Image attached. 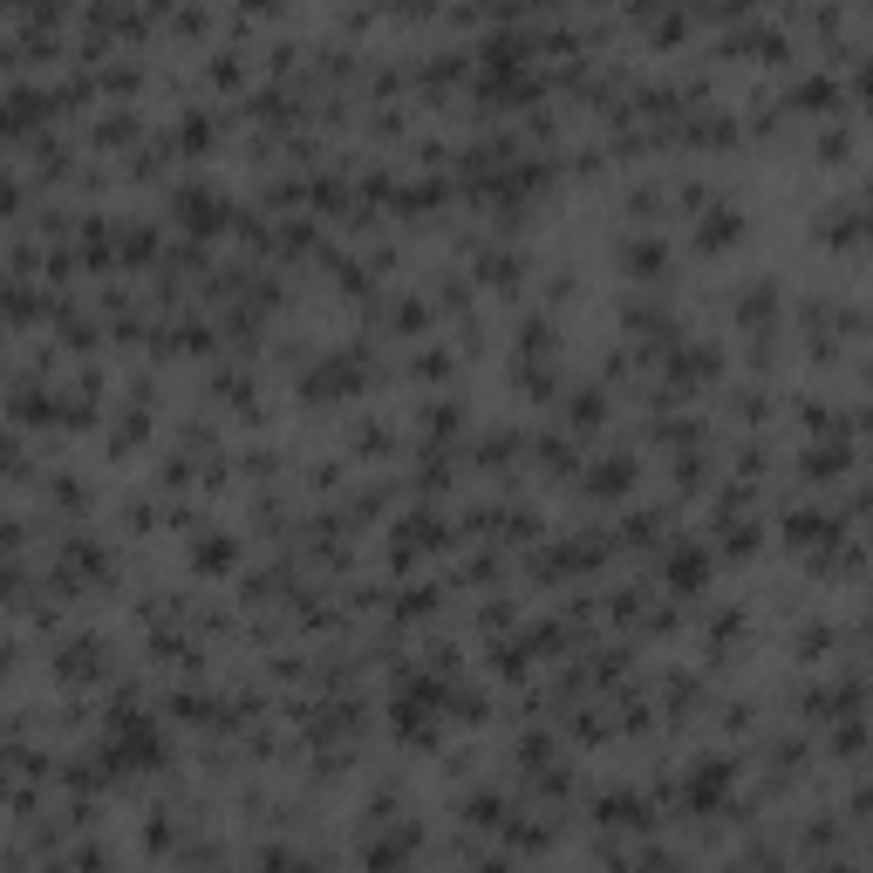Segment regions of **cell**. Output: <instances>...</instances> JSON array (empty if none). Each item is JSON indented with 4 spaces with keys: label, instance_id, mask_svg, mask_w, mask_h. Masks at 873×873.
<instances>
[{
    "label": "cell",
    "instance_id": "1",
    "mask_svg": "<svg viewBox=\"0 0 873 873\" xmlns=\"http://www.w3.org/2000/svg\"><path fill=\"white\" fill-rule=\"evenodd\" d=\"M444 710H451V683H437V676H417V683H403V689H396L389 730H396L403 744H437V730H444Z\"/></svg>",
    "mask_w": 873,
    "mask_h": 873
},
{
    "label": "cell",
    "instance_id": "2",
    "mask_svg": "<svg viewBox=\"0 0 873 873\" xmlns=\"http://www.w3.org/2000/svg\"><path fill=\"white\" fill-rule=\"evenodd\" d=\"M785 539H792L798 553H812L819 560V573L833 567L839 539H846V526H839L833 512H812V505H798V512H785Z\"/></svg>",
    "mask_w": 873,
    "mask_h": 873
},
{
    "label": "cell",
    "instance_id": "3",
    "mask_svg": "<svg viewBox=\"0 0 873 873\" xmlns=\"http://www.w3.org/2000/svg\"><path fill=\"white\" fill-rule=\"evenodd\" d=\"M730 785H737V764L723 758V751H710V758H696V771H689V785H683L689 812H717L723 798H730Z\"/></svg>",
    "mask_w": 873,
    "mask_h": 873
},
{
    "label": "cell",
    "instance_id": "4",
    "mask_svg": "<svg viewBox=\"0 0 873 873\" xmlns=\"http://www.w3.org/2000/svg\"><path fill=\"white\" fill-rule=\"evenodd\" d=\"M178 219H185V232H198V239H212V232L232 226V205L219 198L212 185H185L178 191Z\"/></svg>",
    "mask_w": 873,
    "mask_h": 873
},
{
    "label": "cell",
    "instance_id": "5",
    "mask_svg": "<svg viewBox=\"0 0 873 873\" xmlns=\"http://www.w3.org/2000/svg\"><path fill=\"white\" fill-rule=\"evenodd\" d=\"M662 580H669L676 594L710 587V546H703V539H676V546H669V560H662Z\"/></svg>",
    "mask_w": 873,
    "mask_h": 873
},
{
    "label": "cell",
    "instance_id": "6",
    "mask_svg": "<svg viewBox=\"0 0 873 873\" xmlns=\"http://www.w3.org/2000/svg\"><path fill=\"white\" fill-rule=\"evenodd\" d=\"M355 376H362V362H355V355L314 362V369H307V403H321V396H348V389H355Z\"/></svg>",
    "mask_w": 873,
    "mask_h": 873
},
{
    "label": "cell",
    "instance_id": "7",
    "mask_svg": "<svg viewBox=\"0 0 873 873\" xmlns=\"http://www.w3.org/2000/svg\"><path fill=\"white\" fill-rule=\"evenodd\" d=\"M737 239H744V212H737V205H710L703 226H696V246H703V253H730Z\"/></svg>",
    "mask_w": 873,
    "mask_h": 873
},
{
    "label": "cell",
    "instance_id": "8",
    "mask_svg": "<svg viewBox=\"0 0 873 873\" xmlns=\"http://www.w3.org/2000/svg\"><path fill=\"white\" fill-rule=\"evenodd\" d=\"M669 376L683 382V389H689V382H717L723 376V355H717V348H703V342H689V348L669 355Z\"/></svg>",
    "mask_w": 873,
    "mask_h": 873
},
{
    "label": "cell",
    "instance_id": "9",
    "mask_svg": "<svg viewBox=\"0 0 873 873\" xmlns=\"http://www.w3.org/2000/svg\"><path fill=\"white\" fill-rule=\"evenodd\" d=\"M812 239H826V246H860V205L846 198V205H826L819 219H812Z\"/></svg>",
    "mask_w": 873,
    "mask_h": 873
},
{
    "label": "cell",
    "instance_id": "10",
    "mask_svg": "<svg viewBox=\"0 0 873 873\" xmlns=\"http://www.w3.org/2000/svg\"><path fill=\"white\" fill-rule=\"evenodd\" d=\"M792 103H798L805 116H839V110H846V89H839L833 76H805V82L792 89Z\"/></svg>",
    "mask_w": 873,
    "mask_h": 873
},
{
    "label": "cell",
    "instance_id": "11",
    "mask_svg": "<svg viewBox=\"0 0 873 873\" xmlns=\"http://www.w3.org/2000/svg\"><path fill=\"white\" fill-rule=\"evenodd\" d=\"M232 560H239V539H232V532H198V539H191V567L198 573H232Z\"/></svg>",
    "mask_w": 873,
    "mask_h": 873
},
{
    "label": "cell",
    "instance_id": "12",
    "mask_svg": "<svg viewBox=\"0 0 873 873\" xmlns=\"http://www.w3.org/2000/svg\"><path fill=\"white\" fill-rule=\"evenodd\" d=\"M628 485H635V457H628V451L601 457V464L587 471V492H594V498H621Z\"/></svg>",
    "mask_w": 873,
    "mask_h": 873
},
{
    "label": "cell",
    "instance_id": "13",
    "mask_svg": "<svg viewBox=\"0 0 873 873\" xmlns=\"http://www.w3.org/2000/svg\"><path fill=\"white\" fill-rule=\"evenodd\" d=\"M846 464H853V437H826V444H812V451L798 457L805 478H839Z\"/></svg>",
    "mask_w": 873,
    "mask_h": 873
},
{
    "label": "cell",
    "instance_id": "14",
    "mask_svg": "<svg viewBox=\"0 0 873 873\" xmlns=\"http://www.w3.org/2000/svg\"><path fill=\"white\" fill-rule=\"evenodd\" d=\"M621 266H628L635 280H655V273L669 266V246H662V239H628V246H621Z\"/></svg>",
    "mask_w": 873,
    "mask_h": 873
},
{
    "label": "cell",
    "instance_id": "15",
    "mask_svg": "<svg viewBox=\"0 0 873 873\" xmlns=\"http://www.w3.org/2000/svg\"><path fill=\"white\" fill-rule=\"evenodd\" d=\"M96 669H103V642H96V635H82V642L62 655V683H89Z\"/></svg>",
    "mask_w": 873,
    "mask_h": 873
},
{
    "label": "cell",
    "instance_id": "16",
    "mask_svg": "<svg viewBox=\"0 0 873 873\" xmlns=\"http://www.w3.org/2000/svg\"><path fill=\"white\" fill-rule=\"evenodd\" d=\"M771 307H778V287H771V280H751V287L737 294V321L758 328V321H771Z\"/></svg>",
    "mask_w": 873,
    "mask_h": 873
},
{
    "label": "cell",
    "instance_id": "17",
    "mask_svg": "<svg viewBox=\"0 0 873 873\" xmlns=\"http://www.w3.org/2000/svg\"><path fill=\"white\" fill-rule=\"evenodd\" d=\"M594 819H608V826H648V805L635 792H614V798H601Z\"/></svg>",
    "mask_w": 873,
    "mask_h": 873
},
{
    "label": "cell",
    "instance_id": "18",
    "mask_svg": "<svg viewBox=\"0 0 873 873\" xmlns=\"http://www.w3.org/2000/svg\"><path fill=\"white\" fill-rule=\"evenodd\" d=\"M730 48H744V55H758V62H785V35H778V28H744Z\"/></svg>",
    "mask_w": 873,
    "mask_h": 873
},
{
    "label": "cell",
    "instance_id": "19",
    "mask_svg": "<svg viewBox=\"0 0 873 873\" xmlns=\"http://www.w3.org/2000/svg\"><path fill=\"white\" fill-rule=\"evenodd\" d=\"M833 751L839 758H860V751H867V717H860V710H846V723L833 730Z\"/></svg>",
    "mask_w": 873,
    "mask_h": 873
},
{
    "label": "cell",
    "instance_id": "20",
    "mask_svg": "<svg viewBox=\"0 0 873 873\" xmlns=\"http://www.w3.org/2000/svg\"><path fill=\"white\" fill-rule=\"evenodd\" d=\"M846 157H853V130H846V123H826V130H819V164H846Z\"/></svg>",
    "mask_w": 873,
    "mask_h": 873
},
{
    "label": "cell",
    "instance_id": "21",
    "mask_svg": "<svg viewBox=\"0 0 873 873\" xmlns=\"http://www.w3.org/2000/svg\"><path fill=\"white\" fill-rule=\"evenodd\" d=\"M689 144H737V123H730V116H696V123H689Z\"/></svg>",
    "mask_w": 873,
    "mask_h": 873
},
{
    "label": "cell",
    "instance_id": "22",
    "mask_svg": "<svg viewBox=\"0 0 873 873\" xmlns=\"http://www.w3.org/2000/svg\"><path fill=\"white\" fill-rule=\"evenodd\" d=\"M464 819H471V826H498V819H505V798H498V792L464 798Z\"/></svg>",
    "mask_w": 873,
    "mask_h": 873
},
{
    "label": "cell",
    "instance_id": "23",
    "mask_svg": "<svg viewBox=\"0 0 873 873\" xmlns=\"http://www.w3.org/2000/svg\"><path fill=\"white\" fill-rule=\"evenodd\" d=\"M601 417H608V396H601V389H580V396H573V423H580V430H594Z\"/></svg>",
    "mask_w": 873,
    "mask_h": 873
},
{
    "label": "cell",
    "instance_id": "24",
    "mask_svg": "<svg viewBox=\"0 0 873 873\" xmlns=\"http://www.w3.org/2000/svg\"><path fill=\"white\" fill-rule=\"evenodd\" d=\"M151 253H157V232L151 226H130V232H123V260H151Z\"/></svg>",
    "mask_w": 873,
    "mask_h": 873
},
{
    "label": "cell",
    "instance_id": "25",
    "mask_svg": "<svg viewBox=\"0 0 873 873\" xmlns=\"http://www.w3.org/2000/svg\"><path fill=\"white\" fill-rule=\"evenodd\" d=\"M758 546H764V532H758V526H730V546H723V553H730V560H751Z\"/></svg>",
    "mask_w": 873,
    "mask_h": 873
},
{
    "label": "cell",
    "instance_id": "26",
    "mask_svg": "<svg viewBox=\"0 0 873 873\" xmlns=\"http://www.w3.org/2000/svg\"><path fill=\"white\" fill-rule=\"evenodd\" d=\"M833 642H839V635L826 628V621H819V628H805V635H798V655H805V662H819V655H826Z\"/></svg>",
    "mask_w": 873,
    "mask_h": 873
},
{
    "label": "cell",
    "instance_id": "27",
    "mask_svg": "<svg viewBox=\"0 0 873 873\" xmlns=\"http://www.w3.org/2000/svg\"><path fill=\"white\" fill-rule=\"evenodd\" d=\"M485 280H492V287H519V260H512V253L485 260Z\"/></svg>",
    "mask_w": 873,
    "mask_h": 873
},
{
    "label": "cell",
    "instance_id": "28",
    "mask_svg": "<svg viewBox=\"0 0 873 873\" xmlns=\"http://www.w3.org/2000/svg\"><path fill=\"white\" fill-rule=\"evenodd\" d=\"M178 137H185V151H205V144H212V123H205V116H185Z\"/></svg>",
    "mask_w": 873,
    "mask_h": 873
},
{
    "label": "cell",
    "instance_id": "29",
    "mask_svg": "<svg viewBox=\"0 0 873 873\" xmlns=\"http://www.w3.org/2000/svg\"><path fill=\"white\" fill-rule=\"evenodd\" d=\"M539 464H546V471H573V451L567 444H539Z\"/></svg>",
    "mask_w": 873,
    "mask_h": 873
},
{
    "label": "cell",
    "instance_id": "30",
    "mask_svg": "<svg viewBox=\"0 0 873 873\" xmlns=\"http://www.w3.org/2000/svg\"><path fill=\"white\" fill-rule=\"evenodd\" d=\"M478 457H485V464H505V457H512V430H498L492 444H478Z\"/></svg>",
    "mask_w": 873,
    "mask_h": 873
}]
</instances>
